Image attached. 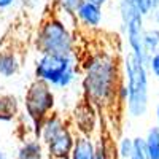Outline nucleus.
I'll list each match as a JSON object with an SVG mask.
<instances>
[{"mask_svg": "<svg viewBox=\"0 0 159 159\" xmlns=\"http://www.w3.org/2000/svg\"><path fill=\"white\" fill-rule=\"evenodd\" d=\"M118 83V65L113 57L107 54H94L86 61L83 89L88 103L105 105L116 97Z\"/></svg>", "mask_w": 159, "mask_h": 159, "instance_id": "nucleus-1", "label": "nucleus"}, {"mask_svg": "<svg viewBox=\"0 0 159 159\" xmlns=\"http://www.w3.org/2000/svg\"><path fill=\"white\" fill-rule=\"evenodd\" d=\"M126 86L129 91L127 113L132 118H142L148 111V65L134 52L127 51L123 62Z\"/></svg>", "mask_w": 159, "mask_h": 159, "instance_id": "nucleus-2", "label": "nucleus"}, {"mask_svg": "<svg viewBox=\"0 0 159 159\" xmlns=\"http://www.w3.org/2000/svg\"><path fill=\"white\" fill-rule=\"evenodd\" d=\"M76 72L75 56L43 54L35 64L37 80H42L52 88H69L75 81Z\"/></svg>", "mask_w": 159, "mask_h": 159, "instance_id": "nucleus-3", "label": "nucleus"}, {"mask_svg": "<svg viewBox=\"0 0 159 159\" xmlns=\"http://www.w3.org/2000/svg\"><path fill=\"white\" fill-rule=\"evenodd\" d=\"M37 49L40 54H61V56H75L73 37L64 24L57 18L46 19L37 32L35 38Z\"/></svg>", "mask_w": 159, "mask_h": 159, "instance_id": "nucleus-4", "label": "nucleus"}, {"mask_svg": "<svg viewBox=\"0 0 159 159\" xmlns=\"http://www.w3.org/2000/svg\"><path fill=\"white\" fill-rule=\"evenodd\" d=\"M118 7H119V15H121L123 30L127 38L129 51L134 52L143 64L148 65L151 56L147 52L143 45V34H145L143 15L135 7L134 0H118Z\"/></svg>", "mask_w": 159, "mask_h": 159, "instance_id": "nucleus-5", "label": "nucleus"}, {"mask_svg": "<svg viewBox=\"0 0 159 159\" xmlns=\"http://www.w3.org/2000/svg\"><path fill=\"white\" fill-rule=\"evenodd\" d=\"M54 102L56 99L51 91V86L42 80H35L25 92L24 107L27 116L34 123L37 137H40V127H42L43 121L48 116H51L49 111L54 108Z\"/></svg>", "mask_w": 159, "mask_h": 159, "instance_id": "nucleus-6", "label": "nucleus"}, {"mask_svg": "<svg viewBox=\"0 0 159 159\" xmlns=\"http://www.w3.org/2000/svg\"><path fill=\"white\" fill-rule=\"evenodd\" d=\"M75 140L76 139L72 135L69 127H64L56 137H52L46 143L49 157H52V159H70L72 151L75 148Z\"/></svg>", "mask_w": 159, "mask_h": 159, "instance_id": "nucleus-7", "label": "nucleus"}, {"mask_svg": "<svg viewBox=\"0 0 159 159\" xmlns=\"http://www.w3.org/2000/svg\"><path fill=\"white\" fill-rule=\"evenodd\" d=\"M75 16H76L78 22L81 25H84V27H88V29H96V27L100 25L102 18H103L102 7H99L96 3H91V2L86 0V2L80 7V10L76 11Z\"/></svg>", "mask_w": 159, "mask_h": 159, "instance_id": "nucleus-8", "label": "nucleus"}, {"mask_svg": "<svg viewBox=\"0 0 159 159\" xmlns=\"http://www.w3.org/2000/svg\"><path fill=\"white\" fill-rule=\"evenodd\" d=\"M70 159H96V143L91 140L89 135L76 137Z\"/></svg>", "mask_w": 159, "mask_h": 159, "instance_id": "nucleus-9", "label": "nucleus"}, {"mask_svg": "<svg viewBox=\"0 0 159 159\" xmlns=\"http://www.w3.org/2000/svg\"><path fill=\"white\" fill-rule=\"evenodd\" d=\"M64 127H67V126L64 124L62 118L57 116V115H51V116H48V118L45 119L43 124H42V127H40V137H38V139H42L43 143L46 145L52 137H56Z\"/></svg>", "mask_w": 159, "mask_h": 159, "instance_id": "nucleus-10", "label": "nucleus"}, {"mask_svg": "<svg viewBox=\"0 0 159 159\" xmlns=\"http://www.w3.org/2000/svg\"><path fill=\"white\" fill-rule=\"evenodd\" d=\"M19 67H21V62L13 51L0 52V75L2 76H7V78L13 76L15 73H18Z\"/></svg>", "mask_w": 159, "mask_h": 159, "instance_id": "nucleus-11", "label": "nucleus"}, {"mask_svg": "<svg viewBox=\"0 0 159 159\" xmlns=\"http://www.w3.org/2000/svg\"><path fill=\"white\" fill-rule=\"evenodd\" d=\"M16 159H43V147L37 139L24 142L19 150Z\"/></svg>", "mask_w": 159, "mask_h": 159, "instance_id": "nucleus-12", "label": "nucleus"}, {"mask_svg": "<svg viewBox=\"0 0 159 159\" xmlns=\"http://www.w3.org/2000/svg\"><path fill=\"white\" fill-rule=\"evenodd\" d=\"M18 113V100L13 96L0 97V121H11Z\"/></svg>", "mask_w": 159, "mask_h": 159, "instance_id": "nucleus-13", "label": "nucleus"}, {"mask_svg": "<svg viewBox=\"0 0 159 159\" xmlns=\"http://www.w3.org/2000/svg\"><path fill=\"white\" fill-rule=\"evenodd\" d=\"M145 143H147L148 159H159V127L157 126L148 130L147 137H145Z\"/></svg>", "mask_w": 159, "mask_h": 159, "instance_id": "nucleus-14", "label": "nucleus"}, {"mask_svg": "<svg viewBox=\"0 0 159 159\" xmlns=\"http://www.w3.org/2000/svg\"><path fill=\"white\" fill-rule=\"evenodd\" d=\"M143 45L150 56L159 52V29H145L143 34Z\"/></svg>", "mask_w": 159, "mask_h": 159, "instance_id": "nucleus-15", "label": "nucleus"}, {"mask_svg": "<svg viewBox=\"0 0 159 159\" xmlns=\"http://www.w3.org/2000/svg\"><path fill=\"white\" fill-rule=\"evenodd\" d=\"M86 0H56V7L61 13L64 15H69V16H75L76 11L80 10Z\"/></svg>", "mask_w": 159, "mask_h": 159, "instance_id": "nucleus-16", "label": "nucleus"}, {"mask_svg": "<svg viewBox=\"0 0 159 159\" xmlns=\"http://www.w3.org/2000/svg\"><path fill=\"white\" fill-rule=\"evenodd\" d=\"M118 153L121 159H130L132 153H134V139L123 137L118 145Z\"/></svg>", "mask_w": 159, "mask_h": 159, "instance_id": "nucleus-17", "label": "nucleus"}, {"mask_svg": "<svg viewBox=\"0 0 159 159\" xmlns=\"http://www.w3.org/2000/svg\"><path fill=\"white\" fill-rule=\"evenodd\" d=\"M130 159H148L147 143H145L143 137H135L134 139V153H132Z\"/></svg>", "mask_w": 159, "mask_h": 159, "instance_id": "nucleus-18", "label": "nucleus"}, {"mask_svg": "<svg viewBox=\"0 0 159 159\" xmlns=\"http://www.w3.org/2000/svg\"><path fill=\"white\" fill-rule=\"evenodd\" d=\"M134 3L135 7L139 8V11L145 16H150L154 13V8H153V3H151V0H134Z\"/></svg>", "mask_w": 159, "mask_h": 159, "instance_id": "nucleus-19", "label": "nucleus"}, {"mask_svg": "<svg viewBox=\"0 0 159 159\" xmlns=\"http://www.w3.org/2000/svg\"><path fill=\"white\" fill-rule=\"evenodd\" d=\"M96 159H110L108 147L105 145L103 140H99L96 143Z\"/></svg>", "mask_w": 159, "mask_h": 159, "instance_id": "nucleus-20", "label": "nucleus"}, {"mask_svg": "<svg viewBox=\"0 0 159 159\" xmlns=\"http://www.w3.org/2000/svg\"><path fill=\"white\" fill-rule=\"evenodd\" d=\"M148 70L159 80V52L153 54L150 57V62H148Z\"/></svg>", "mask_w": 159, "mask_h": 159, "instance_id": "nucleus-21", "label": "nucleus"}, {"mask_svg": "<svg viewBox=\"0 0 159 159\" xmlns=\"http://www.w3.org/2000/svg\"><path fill=\"white\" fill-rule=\"evenodd\" d=\"M116 97L119 102H126L127 103V99H129V91H127V86L126 83H121L118 88V92H116Z\"/></svg>", "mask_w": 159, "mask_h": 159, "instance_id": "nucleus-22", "label": "nucleus"}, {"mask_svg": "<svg viewBox=\"0 0 159 159\" xmlns=\"http://www.w3.org/2000/svg\"><path fill=\"white\" fill-rule=\"evenodd\" d=\"M15 2H16V0H0V10H7V8H10Z\"/></svg>", "mask_w": 159, "mask_h": 159, "instance_id": "nucleus-23", "label": "nucleus"}, {"mask_svg": "<svg viewBox=\"0 0 159 159\" xmlns=\"http://www.w3.org/2000/svg\"><path fill=\"white\" fill-rule=\"evenodd\" d=\"M88 2H91V3H96V5H99V7H103L105 3L108 2V0H88Z\"/></svg>", "mask_w": 159, "mask_h": 159, "instance_id": "nucleus-24", "label": "nucleus"}, {"mask_svg": "<svg viewBox=\"0 0 159 159\" xmlns=\"http://www.w3.org/2000/svg\"><path fill=\"white\" fill-rule=\"evenodd\" d=\"M153 18H154V22H156V25H157V29H159V8L153 13Z\"/></svg>", "mask_w": 159, "mask_h": 159, "instance_id": "nucleus-25", "label": "nucleus"}, {"mask_svg": "<svg viewBox=\"0 0 159 159\" xmlns=\"http://www.w3.org/2000/svg\"><path fill=\"white\" fill-rule=\"evenodd\" d=\"M156 118H157V123H159V102L156 105Z\"/></svg>", "mask_w": 159, "mask_h": 159, "instance_id": "nucleus-26", "label": "nucleus"}, {"mask_svg": "<svg viewBox=\"0 0 159 159\" xmlns=\"http://www.w3.org/2000/svg\"><path fill=\"white\" fill-rule=\"evenodd\" d=\"M0 159H7V157H5V153H3L2 148H0Z\"/></svg>", "mask_w": 159, "mask_h": 159, "instance_id": "nucleus-27", "label": "nucleus"}]
</instances>
